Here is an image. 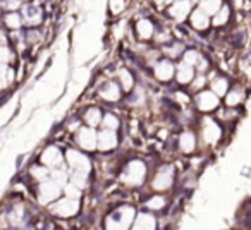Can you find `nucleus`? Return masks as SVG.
<instances>
[{"label": "nucleus", "instance_id": "39448f33", "mask_svg": "<svg viewBox=\"0 0 251 230\" xmlns=\"http://www.w3.org/2000/svg\"><path fill=\"white\" fill-rule=\"evenodd\" d=\"M60 196V185L55 181H43L38 189V201L42 205L53 203Z\"/></svg>", "mask_w": 251, "mask_h": 230}, {"label": "nucleus", "instance_id": "f257e3e1", "mask_svg": "<svg viewBox=\"0 0 251 230\" xmlns=\"http://www.w3.org/2000/svg\"><path fill=\"white\" fill-rule=\"evenodd\" d=\"M147 177V165L140 160H131L126 165L124 172L121 175V181L127 185H140Z\"/></svg>", "mask_w": 251, "mask_h": 230}, {"label": "nucleus", "instance_id": "6e6552de", "mask_svg": "<svg viewBox=\"0 0 251 230\" xmlns=\"http://www.w3.org/2000/svg\"><path fill=\"white\" fill-rule=\"evenodd\" d=\"M76 141L83 150H97V133L93 131V127H81L77 131Z\"/></svg>", "mask_w": 251, "mask_h": 230}, {"label": "nucleus", "instance_id": "dca6fc26", "mask_svg": "<svg viewBox=\"0 0 251 230\" xmlns=\"http://www.w3.org/2000/svg\"><path fill=\"white\" fill-rule=\"evenodd\" d=\"M100 96H101V100L115 103V101L121 100V88H119L115 83H107L100 90Z\"/></svg>", "mask_w": 251, "mask_h": 230}, {"label": "nucleus", "instance_id": "9b49d317", "mask_svg": "<svg viewBox=\"0 0 251 230\" xmlns=\"http://www.w3.org/2000/svg\"><path fill=\"white\" fill-rule=\"evenodd\" d=\"M189 11H191V5H189L188 0H176L174 4L169 7V16L176 21H184L189 16Z\"/></svg>", "mask_w": 251, "mask_h": 230}, {"label": "nucleus", "instance_id": "9d476101", "mask_svg": "<svg viewBox=\"0 0 251 230\" xmlns=\"http://www.w3.org/2000/svg\"><path fill=\"white\" fill-rule=\"evenodd\" d=\"M62 153L57 146H49L45 151L42 153V163L49 168H57L62 163Z\"/></svg>", "mask_w": 251, "mask_h": 230}, {"label": "nucleus", "instance_id": "4c0bfd02", "mask_svg": "<svg viewBox=\"0 0 251 230\" xmlns=\"http://www.w3.org/2000/svg\"><path fill=\"white\" fill-rule=\"evenodd\" d=\"M11 57H12L11 50L5 45H0V62H7V60H11Z\"/></svg>", "mask_w": 251, "mask_h": 230}, {"label": "nucleus", "instance_id": "412c9836", "mask_svg": "<svg viewBox=\"0 0 251 230\" xmlns=\"http://www.w3.org/2000/svg\"><path fill=\"white\" fill-rule=\"evenodd\" d=\"M157 220H155L153 215H150V213H140V215L136 216V223H134V227L136 229H153L155 225H157Z\"/></svg>", "mask_w": 251, "mask_h": 230}, {"label": "nucleus", "instance_id": "1a4fd4ad", "mask_svg": "<svg viewBox=\"0 0 251 230\" xmlns=\"http://www.w3.org/2000/svg\"><path fill=\"white\" fill-rule=\"evenodd\" d=\"M117 134L114 129H103L97 134V148L100 151H110L117 146Z\"/></svg>", "mask_w": 251, "mask_h": 230}, {"label": "nucleus", "instance_id": "b1692460", "mask_svg": "<svg viewBox=\"0 0 251 230\" xmlns=\"http://www.w3.org/2000/svg\"><path fill=\"white\" fill-rule=\"evenodd\" d=\"M213 16H215V18H213V24H215V26H224L227 21H229L230 11H229V7H227V5H222V7H220Z\"/></svg>", "mask_w": 251, "mask_h": 230}, {"label": "nucleus", "instance_id": "393cba45", "mask_svg": "<svg viewBox=\"0 0 251 230\" xmlns=\"http://www.w3.org/2000/svg\"><path fill=\"white\" fill-rule=\"evenodd\" d=\"M222 7V0H201V9L208 16H213Z\"/></svg>", "mask_w": 251, "mask_h": 230}, {"label": "nucleus", "instance_id": "f03ea898", "mask_svg": "<svg viewBox=\"0 0 251 230\" xmlns=\"http://www.w3.org/2000/svg\"><path fill=\"white\" fill-rule=\"evenodd\" d=\"M134 220V209L131 206H121L117 208L110 216L107 218V227H114V229H124V227H129L131 222Z\"/></svg>", "mask_w": 251, "mask_h": 230}, {"label": "nucleus", "instance_id": "5701e85b", "mask_svg": "<svg viewBox=\"0 0 251 230\" xmlns=\"http://www.w3.org/2000/svg\"><path fill=\"white\" fill-rule=\"evenodd\" d=\"M227 90H229V81L226 77H217V79L212 81V91L215 94L222 96V94L227 93Z\"/></svg>", "mask_w": 251, "mask_h": 230}, {"label": "nucleus", "instance_id": "20e7f679", "mask_svg": "<svg viewBox=\"0 0 251 230\" xmlns=\"http://www.w3.org/2000/svg\"><path fill=\"white\" fill-rule=\"evenodd\" d=\"M66 160H67V163H69V167L73 168V170L86 172V174H88V172H90V168H91L90 158H88L84 153H81V151H77V150H67Z\"/></svg>", "mask_w": 251, "mask_h": 230}, {"label": "nucleus", "instance_id": "6ab92c4d", "mask_svg": "<svg viewBox=\"0 0 251 230\" xmlns=\"http://www.w3.org/2000/svg\"><path fill=\"white\" fill-rule=\"evenodd\" d=\"M193 77H195V67L189 66V64L182 62L177 66V83L181 84H188L193 81Z\"/></svg>", "mask_w": 251, "mask_h": 230}, {"label": "nucleus", "instance_id": "c756f323", "mask_svg": "<svg viewBox=\"0 0 251 230\" xmlns=\"http://www.w3.org/2000/svg\"><path fill=\"white\" fill-rule=\"evenodd\" d=\"M241 101H243V93H241L239 90H232L227 93L226 103L229 105V107H236V105H239Z\"/></svg>", "mask_w": 251, "mask_h": 230}, {"label": "nucleus", "instance_id": "4be33fe9", "mask_svg": "<svg viewBox=\"0 0 251 230\" xmlns=\"http://www.w3.org/2000/svg\"><path fill=\"white\" fill-rule=\"evenodd\" d=\"M4 24L7 26L9 29H12V31H16V29L21 28L23 19H21V16H19L18 12L12 11V12H7V14L4 16Z\"/></svg>", "mask_w": 251, "mask_h": 230}, {"label": "nucleus", "instance_id": "f8f14e48", "mask_svg": "<svg viewBox=\"0 0 251 230\" xmlns=\"http://www.w3.org/2000/svg\"><path fill=\"white\" fill-rule=\"evenodd\" d=\"M203 136H205V141L210 144H215L217 141L220 139V136H222V129H220V126L215 122V120H205V124H203Z\"/></svg>", "mask_w": 251, "mask_h": 230}, {"label": "nucleus", "instance_id": "f3484780", "mask_svg": "<svg viewBox=\"0 0 251 230\" xmlns=\"http://www.w3.org/2000/svg\"><path fill=\"white\" fill-rule=\"evenodd\" d=\"M136 31L140 38L150 40V38H153V35H155V26L150 19H140L136 24Z\"/></svg>", "mask_w": 251, "mask_h": 230}, {"label": "nucleus", "instance_id": "e433bc0d", "mask_svg": "<svg viewBox=\"0 0 251 230\" xmlns=\"http://www.w3.org/2000/svg\"><path fill=\"white\" fill-rule=\"evenodd\" d=\"M205 83H206V77L203 76V74H200V76L196 77L195 81H193V84H191V90H195V91L201 90V88L205 86Z\"/></svg>", "mask_w": 251, "mask_h": 230}, {"label": "nucleus", "instance_id": "7c9ffc66", "mask_svg": "<svg viewBox=\"0 0 251 230\" xmlns=\"http://www.w3.org/2000/svg\"><path fill=\"white\" fill-rule=\"evenodd\" d=\"M165 206V198L164 196H153V198L148 199L147 208L151 209V211H157V209H162Z\"/></svg>", "mask_w": 251, "mask_h": 230}, {"label": "nucleus", "instance_id": "c9c22d12", "mask_svg": "<svg viewBox=\"0 0 251 230\" xmlns=\"http://www.w3.org/2000/svg\"><path fill=\"white\" fill-rule=\"evenodd\" d=\"M64 189H66V196H67V198H73V199H77V198H79L81 189L77 187V185H74L73 182H71V184H66V185H64Z\"/></svg>", "mask_w": 251, "mask_h": 230}, {"label": "nucleus", "instance_id": "bb28decb", "mask_svg": "<svg viewBox=\"0 0 251 230\" xmlns=\"http://www.w3.org/2000/svg\"><path fill=\"white\" fill-rule=\"evenodd\" d=\"M71 182H73L74 185H77L79 189H83L84 185L88 184L86 172H77V170H74V172H73V175H71Z\"/></svg>", "mask_w": 251, "mask_h": 230}, {"label": "nucleus", "instance_id": "aec40b11", "mask_svg": "<svg viewBox=\"0 0 251 230\" xmlns=\"http://www.w3.org/2000/svg\"><path fill=\"white\" fill-rule=\"evenodd\" d=\"M84 122L88 124L90 127H97L98 124L101 122V110L97 107L88 108L86 114H84Z\"/></svg>", "mask_w": 251, "mask_h": 230}, {"label": "nucleus", "instance_id": "72a5a7b5", "mask_svg": "<svg viewBox=\"0 0 251 230\" xmlns=\"http://www.w3.org/2000/svg\"><path fill=\"white\" fill-rule=\"evenodd\" d=\"M201 59L200 57V53L196 52V50H188V52H184V57H182V62L189 64V66L195 67L196 64H198V60Z\"/></svg>", "mask_w": 251, "mask_h": 230}, {"label": "nucleus", "instance_id": "f704fd0d", "mask_svg": "<svg viewBox=\"0 0 251 230\" xmlns=\"http://www.w3.org/2000/svg\"><path fill=\"white\" fill-rule=\"evenodd\" d=\"M19 7H23L21 0H2V2H0V9H5V11H9V12L18 11Z\"/></svg>", "mask_w": 251, "mask_h": 230}, {"label": "nucleus", "instance_id": "58836bf2", "mask_svg": "<svg viewBox=\"0 0 251 230\" xmlns=\"http://www.w3.org/2000/svg\"><path fill=\"white\" fill-rule=\"evenodd\" d=\"M126 2L124 0H110V9L112 12H121L122 9H124Z\"/></svg>", "mask_w": 251, "mask_h": 230}, {"label": "nucleus", "instance_id": "ddd939ff", "mask_svg": "<svg viewBox=\"0 0 251 230\" xmlns=\"http://www.w3.org/2000/svg\"><path fill=\"white\" fill-rule=\"evenodd\" d=\"M191 26L196 31H205L210 26V16L201 7L196 9V11L191 12Z\"/></svg>", "mask_w": 251, "mask_h": 230}, {"label": "nucleus", "instance_id": "a211bd4d", "mask_svg": "<svg viewBox=\"0 0 251 230\" xmlns=\"http://www.w3.org/2000/svg\"><path fill=\"white\" fill-rule=\"evenodd\" d=\"M179 148H181L182 153H193L196 148V138L193 133L186 131L179 136Z\"/></svg>", "mask_w": 251, "mask_h": 230}, {"label": "nucleus", "instance_id": "a878e982", "mask_svg": "<svg viewBox=\"0 0 251 230\" xmlns=\"http://www.w3.org/2000/svg\"><path fill=\"white\" fill-rule=\"evenodd\" d=\"M119 76H121V84H122V88H124L126 91H129L131 88H133V84H134V77H133V74H131L129 70L122 69Z\"/></svg>", "mask_w": 251, "mask_h": 230}, {"label": "nucleus", "instance_id": "2eb2a0df", "mask_svg": "<svg viewBox=\"0 0 251 230\" xmlns=\"http://www.w3.org/2000/svg\"><path fill=\"white\" fill-rule=\"evenodd\" d=\"M153 72L158 81H169L174 76V66H172L169 60H160V62L155 66Z\"/></svg>", "mask_w": 251, "mask_h": 230}, {"label": "nucleus", "instance_id": "4468645a", "mask_svg": "<svg viewBox=\"0 0 251 230\" xmlns=\"http://www.w3.org/2000/svg\"><path fill=\"white\" fill-rule=\"evenodd\" d=\"M23 18H25L26 24L36 26L42 23V11H40V7H36L35 4L23 5Z\"/></svg>", "mask_w": 251, "mask_h": 230}, {"label": "nucleus", "instance_id": "7ed1b4c3", "mask_svg": "<svg viewBox=\"0 0 251 230\" xmlns=\"http://www.w3.org/2000/svg\"><path fill=\"white\" fill-rule=\"evenodd\" d=\"M50 211L57 216H62V218H71L74 216L77 211H79V201L73 198H66V199H60L57 201L55 205H52Z\"/></svg>", "mask_w": 251, "mask_h": 230}, {"label": "nucleus", "instance_id": "423d86ee", "mask_svg": "<svg viewBox=\"0 0 251 230\" xmlns=\"http://www.w3.org/2000/svg\"><path fill=\"white\" fill-rule=\"evenodd\" d=\"M172 181H174V168L171 165H165L155 175L153 182H151V187L155 191H165V189H169L172 185Z\"/></svg>", "mask_w": 251, "mask_h": 230}, {"label": "nucleus", "instance_id": "2f4dec72", "mask_svg": "<svg viewBox=\"0 0 251 230\" xmlns=\"http://www.w3.org/2000/svg\"><path fill=\"white\" fill-rule=\"evenodd\" d=\"M29 175H31L35 181H38V182H43V181H47V177H49V170H47L45 167H33L31 170H29Z\"/></svg>", "mask_w": 251, "mask_h": 230}, {"label": "nucleus", "instance_id": "c85d7f7f", "mask_svg": "<svg viewBox=\"0 0 251 230\" xmlns=\"http://www.w3.org/2000/svg\"><path fill=\"white\" fill-rule=\"evenodd\" d=\"M101 124H103V127L105 129H117L119 127V119H117V115H114V114H105L103 115V120H101Z\"/></svg>", "mask_w": 251, "mask_h": 230}, {"label": "nucleus", "instance_id": "cd10ccee", "mask_svg": "<svg viewBox=\"0 0 251 230\" xmlns=\"http://www.w3.org/2000/svg\"><path fill=\"white\" fill-rule=\"evenodd\" d=\"M182 48H184V46H182V43H171V45H167L164 48V52L167 53L169 57H171V59H177V57H181V52H182Z\"/></svg>", "mask_w": 251, "mask_h": 230}, {"label": "nucleus", "instance_id": "473e14b6", "mask_svg": "<svg viewBox=\"0 0 251 230\" xmlns=\"http://www.w3.org/2000/svg\"><path fill=\"white\" fill-rule=\"evenodd\" d=\"M52 181H55L57 184L62 187V185H66L67 184V174H66V170L64 168H60V167H57V170H53L52 172Z\"/></svg>", "mask_w": 251, "mask_h": 230}, {"label": "nucleus", "instance_id": "0eeeda50", "mask_svg": "<svg viewBox=\"0 0 251 230\" xmlns=\"http://www.w3.org/2000/svg\"><path fill=\"white\" fill-rule=\"evenodd\" d=\"M195 103L200 112H212L219 107L220 100H219V94H215L213 91H201L195 98Z\"/></svg>", "mask_w": 251, "mask_h": 230}]
</instances>
